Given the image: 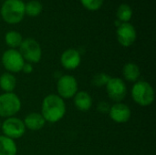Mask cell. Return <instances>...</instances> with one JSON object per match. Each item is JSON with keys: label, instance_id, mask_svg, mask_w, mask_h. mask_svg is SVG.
<instances>
[{"label": "cell", "instance_id": "6da1fadb", "mask_svg": "<svg viewBox=\"0 0 156 155\" xmlns=\"http://www.w3.org/2000/svg\"><path fill=\"white\" fill-rule=\"evenodd\" d=\"M66 113V104L62 98L49 94L44 98L41 106V115L46 122L54 123L59 122Z\"/></svg>", "mask_w": 156, "mask_h": 155}, {"label": "cell", "instance_id": "7a4b0ae2", "mask_svg": "<svg viewBox=\"0 0 156 155\" xmlns=\"http://www.w3.org/2000/svg\"><path fill=\"white\" fill-rule=\"evenodd\" d=\"M1 16L8 24L19 23L25 16V4L21 0H5L1 7Z\"/></svg>", "mask_w": 156, "mask_h": 155}, {"label": "cell", "instance_id": "3957f363", "mask_svg": "<svg viewBox=\"0 0 156 155\" xmlns=\"http://www.w3.org/2000/svg\"><path fill=\"white\" fill-rule=\"evenodd\" d=\"M132 98L140 106H150L155 98L154 88L147 81H136L132 88Z\"/></svg>", "mask_w": 156, "mask_h": 155}, {"label": "cell", "instance_id": "277c9868", "mask_svg": "<svg viewBox=\"0 0 156 155\" xmlns=\"http://www.w3.org/2000/svg\"><path fill=\"white\" fill-rule=\"evenodd\" d=\"M21 109V100L13 92H5L0 95V117H14Z\"/></svg>", "mask_w": 156, "mask_h": 155}, {"label": "cell", "instance_id": "5b68a950", "mask_svg": "<svg viewBox=\"0 0 156 155\" xmlns=\"http://www.w3.org/2000/svg\"><path fill=\"white\" fill-rule=\"evenodd\" d=\"M19 53L23 57L24 60L28 63H37L41 59L42 50L37 41L34 38H26L22 41L19 47Z\"/></svg>", "mask_w": 156, "mask_h": 155}, {"label": "cell", "instance_id": "8992f818", "mask_svg": "<svg viewBox=\"0 0 156 155\" xmlns=\"http://www.w3.org/2000/svg\"><path fill=\"white\" fill-rule=\"evenodd\" d=\"M1 129L5 136L15 140L21 138L26 132L24 122L16 117H10L1 123Z\"/></svg>", "mask_w": 156, "mask_h": 155}, {"label": "cell", "instance_id": "52a82bcc", "mask_svg": "<svg viewBox=\"0 0 156 155\" xmlns=\"http://www.w3.org/2000/svg\"><path fill=\"white\" fill-rule=\"evenodd\" d=\"M2 63L9 73H17L22 71L25 60L19 51L10 48L4 52L2 56Z\"/></svg>", "mask_w": 156, "mask_h": 155}, {"label": "cell", "instance_id": "ba28073f", "mask_svg": "<svg viewBox=\"0 0 156 155\" xmlns=\"http://www.w3.org/2000/svg\"><path fill=\"white\" fill-rule=\"evenodd\" d=\"M58 96L62 99H70L78 92L77 79L70 75L61 76L57 83Z\"/></svg>", "mask_w": 156, "mask_h": 155}, {"label": "cell", "instance_id": "9c48e42d", "mask_svg": "<svg viewBox=\"0 0 156 155\" xmlns=\"http://www.w3.org/2000/svg\"><path fill=\"white\" fill-rule=\"evenodd\" d=\"M108 96L113 101L121 102L127 95V87L125 82L120 78H111L106 84Z\"/></svg>", "mask_w": 156, "mask_h": 155}, {"label": "cell", "instance_id": "30bf717a", "mask_svg": "<svg viewBox=\"0 0 156 155\" xmlns=\"http://www.w3.org/2000/svg\"><path fill=\"white\" fill-rule=\"evenodd\" d=\"M116 34L119 43L123 47L132 46L135 42L137 37L134 26L129 22L121 24L117 28Z\"/></svg>", "mask_w": 156, "mask_h": 155}, {"label": "cell", "instance_id": "8fae6325", "mask_svg": "<svg viewBox=\"0 0 156 155\" xmlns=\"http://www.w3.org/2000/svg\"><path fill=\"white\" fill-rule=\"evenodd\" d=\"M131 115H132V112H131V109L129 108V106L122 102H117L113 104L112 106H111V109L109 111L110 118L117 123L127 122L130 120Z\"/></svg>", "mask_w": 156, "mask_h": 155}, {"label": "cell", "instance_id": "7c38bea8", "mask_svg": "<svg viewBox=\"0 0 156 155\" xmlns=\"http://www.w3.org/2000/svg\"><path fill=\"white\" fill-rule=\"evenodd\" d=\"M81 61L80 54L78 50L69 48L65 50L61 57H60V62L61 65L69 70H72L77 69Z\"/></svg>", "mask_w": 156, "mask_h": 155}, {"label": "cell", "instance_id": "4fadbf2b", "mask_svg": "<svg viewBox=\"0 0 156 155\" xmlns=\"http://www.w3.org/2000/svg\"><path fill=\"white\" fill-rule=\"evenodd\" d=\"M46 121L38 112H31L26 116L24 124L25 127L31 130V131H38L45 126Z\"/></svg>", "mask_w": 156, "mask_h": 155}, {"label": "cell", "instance_id": "5bb4252c", "mask_svg": "<svg viewBox=\"0 0 156 155\" xmlns=\"http://www.w3.org/2000/svg\"><path fill=\"white\" fill-rule=\"evenodd\" d=\"M74 105L80 111H87L92 106V99L87 91H80L75 94Z\"/></svg>", "mask_w": 156, "mask_h": 155}, {"label": "cell", "instance_id": "9a60e30c", "mask_svg": "<svg viewBox=\"0 0 156 155\" xmlns=\"http://www.w3.org/2000/svg\"><path fill=\"white\" fill-rule=\"evenodd\" d=\"M17 153V147L14 140L0 135V155H16Z\"/></svg>", "mask_w": 156, "mask_h": 155}, {"label": "cell", "instance_id": "2e32d148", "mask_svg": "<svg viewBox=\"0 0 156 155\" xmlns=\"http://www.w3.org/2000/svg\"><path fill=\"white\" fill-rule=\"evenodd\" d=\"M122 74L124 79L130 82H135L139 79L141 76L140 68L134 63H127L122 69Z\"/></svg>", "mask_w": 156, "mask_h": 155}, {"label": "cell", "instance_id": "e0dca14e", "mask_svg": "<svg viewBox=\"0 0 156 155\" xmlns=\"http://www.w3.org/2000/svg\"><path fill=\"white\" fill-rule=\"evenodd\" d=\"M16 86V77L9 73L5 72L0 76V88L5 92H13Z\"/></svg>", "mask_w": 156, "mask_h": 155}, {"label": "cell", "instance_id": "ac0fdd59", "mask_svg": "<svg viewBox=\"0 0 156 155\" xmlns=\"http://www.w3.org/2000/svg\"><path fill=\"white\" fill-rule=\"evenodd\" d=\"M5 43L8 47L12 48L13 49H15L17 47H20L23 38L22 36L20 35V33L16 32V31H9L5 34Z\"/></svg>", "mask_w": 156, "mask_h": 155}, {"label": "cell", "instance_id": "d6986e66", "mask_svg": "<svg viewBox=\"0 0 156 155\" xmlns=\"http://www.w3.org/2000/svg\"><path fill=\"white\" fill-rule=\"evenodd\" d=\"M133 16V10L127 4H122L117 9V17L119 21L128 23Z\"/></svg>", "mask_w": 156, "mask_h": 155}, {"label": "cell", "instance_id": "ffe728a7", "mask_svg": "<svg viewBox=\"0 0 156 155\" xmlns=\"http://www.w3.org/2000/svg\"><path fill=\"white\" fill-rule=\"evenodd\" d=\"M42 11V5L36 0L29 1L25 5V13L29 16H37Z\"/></svg>", "mask_w": 156, "mask_h": 155}, {"label": "cell", "instance_id": "44dd1931", "mask_svg": "<svg viewBox=\"0 0 156 155\" xmlns=\"http://www.w3.org/2000/svg\"><path fill=\"white\" fill-rule=\"evenodd\" d=\"M110 79H111V77L106 73H103V72L97 73L92 78L91 83L95 87H103V86H106V84L108 83Z\"/></svg>", "mask_w": 156, "mask_h": 155}, {"label": "cell", "instance_id": "7402d4cb", "mask_svg": "<svg viewBox=\"0 0 156 155\" xmlns=\"http://www.w3.org/2000/svg\"><path fill=\"white\" fill-rule=\"evenodd\" d=\"M82 5L88 10L95 11L101 7L103 0H80Z\"/></svg>", "mask_w": 156, "mask_h": 155}, {"label": "cell", "instance_id": "603a6c76", "mask_svg": "<svg viewBox=\"0 0 156 155\" xmlns=\"http://www.w3.org/2000/svg\"><path fill=\"white\" fill-rule=\"evenodd\" d=\"M98 111L101 113H109L110 111V109H111V106L109 105L108 102H104V101H101L99 103L98 107H97Z\"/></svg>", "mask_w": 156, "mask_h": 155}, {"label": "cell", "instance_id": "cb8c5ba5", "mask_svg": "<svg viewBox=\"0 0 156 155\" xmlns=\"http://www.w3.org/2000/svg\"><path fill=\"white\" fill-rule=\"evenodd\" d=\"M22 71H24L26 74H29L33 71V67L30 63H25L22 69Z\"/></svg>", "mask_w": 156, "mask_h": 155}, {"label": "cell", "instance_id": "d4e9b609", "mask_svg": "<svg viewBox=\"0 0 156 155\" xmlns=\"http://www.w3.org/2000/svg\"><path fill=\"white\" fill-rule=\"evenodd\" d=\"M0 128H1V122H0Z\"/></svg>", "mask_w": 156, "mask_h": 155}]
</instances>
